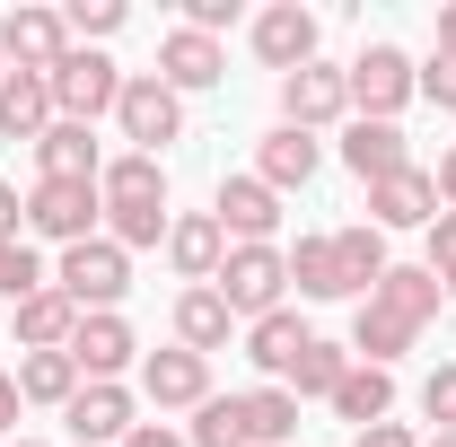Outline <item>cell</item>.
I'll use <instances>...</instances> for the list:
<instances>
[{
    "label": "cell",
    "mask_w": 456,
    "mask_h": 447,
    "mask_svg": "<svg viewBox=\"0 0 456 447\" xmlns=\"http://www.w3.org/2000/svg\"><path fill=\"white\" fill-rule=\"evenodd\" d=\"M97 193H106V228H114L123 255H132V246H167V167H159V158H141V150L106 158Z\"/></svg>",
    "instance_id": "1"
},
{
    "label": "cell",
    "mask_w": 456,
    "mask_h": 447,
    "mask_svg": "<svg viewBox=\"0 0 456 447\" xmlns=\"http://www.w3.org/2000/svg\"><path fill=\"white\" fill-rule=\"evenodd\" d=\"M53 289L79 307V316H114V298L132 289V255H123L114 237H79V246H61Z\"/></svg>",
    "instance_id": "2"
},
{
    "label": "cell",
    "mask_w": 456,
    "mask_h": 447,
    "mask_svg": "<svg viewBox=\"0 0 456 447\" xmlns=\"http://www.w3.org/2000/svg\"><path fill=\"white\" fill-rule=\"evenodd\" d=\"M114 123H123V141H132L141 158H159L167 141H184V97H175L159 70H132L123 97H114Z\"/></svg>",
    "instance_id": "3"
},
{
    "label": "cell",
    "mask_w": 456,
    "mask_h": 447,
    "mask_svg": "<svg viewBox=\"0 0 456 447\" xmlns=\"http://www.w3.org/2000/svg\"><path fill=\"white\" fill-rule=\"evenodd\" d=\"M228 298V316H281V289H289V255L281 246H228V264H220V280H211Z\"/></svg>",
    "instance_id": "4"
},
{
    "label": "cell",
    "mask_w": 456,
    "mask_h": 447,
    "mask_svg": "<svg viewBox=\"0 0 456 447\" xmlns=\"http://www.w3.org/2000/svg\"><path fill=\"white\" fill-rule=\"evenodd\" d=\"M114 97H123V70L97 45H70L53 61V114L61 123H97V114H114Z\"/></svg>",
    "instance_id": "5"
},
{
    "label": "cell",
    "mask_w": 456,
    "mask_h": 447,
    "mask_svg": "<svg viewBox=\"0 0 456 447\" xmlns=\"http://www.w3.org/2000/svg\"><path fill=\"white\" fill-rule=\"evenodd\" d=\"M342 88H351V106L369 114V123H395V114H403V97L421 88V70H412L395 45H369V53L342 70Z\"/></svg>",
    "instance_id": "6"
},
{
    "label": "cell",
    "mask_w": 456,
    "mask_h": 447,
    "mask_svg": "<svg viewBox=\"0 0 456 447\" xmlns=\"http://www.w3.org/2000/svg\"><path fill=\"white\" fill-rule=\"evenodd\" d=\"M97 220H106V193H97V184H45V175H36V193H27V228H36V237L79 246V237H97Z\"/></svg>",
    "instance_id": "7"
},
{
    "label": "cell",
    "mask_w": 456,
    "mask_h": 447,
    "mask_svg": "<svg viewBox=\"0 0 456 447\" xmlns=\"http://www.w3.org/2000/svg\"><path fill=\"white\" fill-rule=\"evenodd\" d=\"M61 53H70V18H61V9H9V18H0V61H9V70L53 79Z\"/></svg>",
    "instance_id": "8"
},
{
    "label": "cell",
    "mask_w": 456,
    "mask_h": 447,
    "mask_svg": "<svg viewBox=\"0 0 456 447\" xmlns=\"http://www.w3.org/2000/svg\"><path fill=\"white\" fill-rule=\"evenodd\" d=\"M334 114H351V88H342L334 61H307V70L281 79V123H289V132H325Z\"/></svg>",
    "instance_id": "9"
},
{
    "label": "cell",
    "mask_w": 456,
    "mask_h": 447,
    "mask_svg": "<svg viewBox=\"0 0 456 447\" xmlns=\"http://www.w3.org/2000/svg\"><path fill=\"white\" fill-rule=\"evenodd\" d=\"M211 220H220L237 246H273V228H281V193H273L264 175H228L220 202H211Z\"/></svg>",
    "instance_id": "10"
},
{
    "label": "cell",
    "mask_w": 456,
    "mask_h": 447,
    "mask_svg": "<svg viewBox=\"0 0 456 447\" xmlns=\"http://www.w3.org/2000/svg\"><path fill=\"white\" fill-rule=\"evenodd\" d=\"M255 53L273 61V70H307L316 61V9H298V0H273L264 18H255Z\"/></svg>",
    "instance_id": "11"
},
{
    "label": "cell",
    "mask_w": 456,
    "mask_h": 447,
    "mask_svg": "<svg viewBox=\"0 0 456 447\" xmlns=\"http://www.w3.org/2000/svg\"><path fill=\"white\" fill-rule=\"evenodd\" d=\"M167 264L193 289H211L220 280V264H228V228L211 220V211H184V220H167Z\"/></svg>",
    "instance_id": "12"
},
{
    "label": "cell",
    "mask_w": 456,
    "mask_h": 447,
    "mask_svg": "<svg viewBox=\"0 0 456 447\" xmlns=\"http://www.w3.org/2000/svg\"><path fill=\"white\" fill-rule=\"evenodd\" d=\"M36 167H45V184H97V175H106L97 123H53V132L36 141Z\"/></svg>",
    "instance_id": "13"
},
{
    "label": "cell",
    "mask_w": 456,
    "mask_h": 447,
    "mask_svg": "<svg viewBox=\"0 0 456 447\" xmlns=\"http://www.w3.org/2000/svg\"><path fill=\"white\" fill-rule=\"evenodd\" d=\"M430 220H439V184H430L421 167L369 184V228H378V237H387V228H430Z\"/></svg>",
    "instance_id": "14"
},
{
    "label": "cell",
    "mask_w": 456,
    "mask_h": 447,
    "mask_svg": "<svg viewBox=\"0 0 456 447\" xmlns=\"http://www.w3.org/2000/svg\"><path fill=\"white\" fill-rule=\"evenodd\" d=\"M132 351H141V342H132L123 316H79V334H70V360H79L88 386H114V378L132 369Z\"/></svg>",
    "instance_id": "15"
},
{
    "label": "cell",
    "mask_w": 456,
    "mask_h": 447,
    "mask_svg": "<svg viewBox=\"0 0 456 447\" xmlns=\"http://www.w3.org/2000/svg\"><path fill=\"white\" fill-rule=\"evenodd\" d=\"M439 298H448V289H439V272H430V264H387V280L369 289V307H387V316H395V325H412V334L439 316Z\"/></svg>",
    "instance_id": "16"
},
{
    "label": "cell",
    "mask_w": 456,
    "mask_h": 447,
    "mask_svg": "<svg viewBox=\"0 0 456 447\" xmlns=\"http://www.w3.org/2000/svg\"><path fill=\"white\" fill-rule=\"evenodd\" d=\"M141 394H150V403H211V360L184 351V342H175V351H150V360H141Z\"/></svg>",
    "instance_id": "17"
},
{
    "label": "cell",
    "mask_w": 456,
    "mask_h": 447,
    "mask_svg": "<svg viewBox=\"0 0 456 447\" xmlns=\"http://www.w3.org/2000/svg\"><path fill=\"white\" fill-rule=\"evenodd\" d=\"M159 79H167L175 97H184V88H220V79H228L220 36H193V27H175L167 45H159Z\"/></svg>",
    "instance_id": "18"
},
{
    "label": "cell",
    "mask_w": 456,
    "mask_h": 447,
    "mask_svg": "<svg viewBox=\"0 0 456 447\" xmlns=\"http://www.w3.org/2000/svg\"><path fill=\"white\" fill-rule=\"evenodd\" d=\"M132 430H141V421H132V394L123 386H79L70 394V439L79 447H123Z\"/></svg>",
    "instance_id": "19"
},
{
    "label": "cell",
    "mask_w": 456,
    "mask_h": 447,
    "mask_svg": "<svg viewBox=\"0 0 456 447\" xmlns=\"http://www.w3.org/2000/svg\"><path fill=\"white\" fill-rule=\"evenodd\" d=\"M61 114H53V79H36V70H9L0 79V141H45Z\"/></svg>",
    "instance_id": "20"
},
{
    "label": "cell",
    "mask_w": 456,
    "mask_h": 447,
    "mask_svg": "<svg viewBox=\"0 0 456 447\" xmlns=\"http://www.w3.org/2000/svg\"><path fill=\"white\" fill-rule=\"evenodd\" d=\"M342 167L360 175V184H387V175H403V167H412V150H403V132H395V123H369V114H360V123L342 132Z\"/></svg>",
    "instance_id": "21"
},
{
    "label": "cell",
    "mask_w": 456,
    "mask_h": 447,
    "mask_svg": "<svg viewBox=\"0 0 456 447\" xmlns=\"http://www.w3.org/2000/svg\"><path fill=\"white\" fill-rule=\"evenodd\" d=\"M316 158H325V150H316V132H264V150H255V175H264V184H273V193H289V184H307V175H316Z\"/></svg>",
    "instance_id": "22"
},
{
    "label": "cell",
    "mask_w": 456,
    "mask_h": 447,
    "mask_svg": "<svg viewBox=\"0 0 456 447\" xmlns=\"http://www.w3.org/2000/svg\"><path fill=\"white\" fill-rule=\"evenodd\" d=\"M325 403H334L351 430H369V421H387V412H395V378H387V369H360V360H351V369H342V386L325 394Z\"/></svg>",
    "instance_id": "23"
},
{
    "label": "cell",
    "mask_w": 456,
    "mask_h": 447,
    "mask_svg": "<svg viewBox=\"0 0 456 447\" xmlns=\"http://www.w3.org/2000/svg\"><path fill=\"white\" fill-rule=\"evenodd\" d=\"M228 325H237V316H228L220 289H184V298H175V342H184V351H202V360L228 351Z\"/></svg>",
    "instance_id": "24"
},
{
    "label": "cell",
    "mask_w": 456,
    "mask_h": 447,
    "mask_svg": "<svg viewBox=\"0 0 456 447\" xmlns=\"http://www.w3.org/2000/svg\"><path fill=\"white\" fill-rule=\"evenodd\" d=\"M70 334H79V307L61 289H36L18 307V351H70Z\"/></svg>",
    "instance_id": "25"
},
{
    "label": "cell",
    "mask_w": 456,
    "mask_h": 447,
    "mask_svg": "<svg viewBox=\"0 0 456 447\" xmlns=\"http://www.w3.org/2000/svg\"><path fill=\"white\" fill-rule=\"evenodd\" d=\"M79 386H88V378H79L70 351H27V360H18V394H27V403H61V412H70Z\"/></svg>",
    "instance_id": "26"
},
{
    "label": "cell",
    "mask_w": 456,
    "mask_h": 447,
    "mask_svg": "<svg viewBox=\"0 0 456 447\" xmlns=\"http://www.w3.org/2000/svg\"><path fill=\"white\" fill-rule=\"evenodd\" d=\"M307 325H298V316H264V325H255V334H246V360H255V369H264V378H289V369H298V351H307Z\"/></svg>",
    "instance_id": "27"
},
{
    "label": "cell",
    "mask_w": 456,
    "mask_h": 447,
    "mask_svg": "<svg viewBox=\"0 0 456 447\" xmlns=\"http://www.w3.org/2000/svg\"><path fill=\"white\" fill-rule=\"evenodd\" d=\"M412 342H421L412 325H395L387 307H369V298H360V316H351V351H360V369H387V360H403Z\"/></svg>",
    "instance_id": "28"
},
{
    "label": "cell",
    "mask_w": 456,
    "mask_h": 447,
    "mask_svg": "<svg viewBox=\"0 0 456 447\" xmlns=\"http://www.w3.org/2000/svg\"><path fill=\"white\" fill-rule=\"evenodd\" d=\"M334 264H342V289H378L387 280V237L378 228H334Z\"/></svg>",
    "instance_id": "29"
},
{
    "label": "cell",
    "mask_w": 456,
    "mask_h": 447,
    "mask_svg": "<svg viewBox=\"0 0 456 447\" xmlns=\"http://www.w3.org/2000/svg\"><path fill=\"white\" fill-rule=\"evenodd\" d=\"M289 289L298 298H351L342 289V264H334V237H298L289 246Z\"/></svg>",
    "instance_id": "30"
},
{
    "label": "cell",
    "mask_w": 456,
    "mask_h": 447,
    "mask_svg": "<svg viewBox=\"0 0 456 447\" xmlns=\"http://www.w3.org/2000/svg\"><path fill=\"white\" fill-rule=\"evenodd\" d=\"M193 447H255V430H246V394L193 403Z\"/></svg>",
    "instance_id": "31"
},
{
    "label": "cell",
    "mask_w": 456,
    "mask_h": 447,
    "mask_svg": "<svg viewBox=\"0 0 456 447\" xmlns=\"http://www.w3.org/2000/svg\"><path fill=\"white\" fill-rule=\"evenodd\" d=\"M342 369H351V342H307V351H298V369H289V394H334L342 386Z\"/></svg>",
    "instance_id": "32"
},
{
    "label": "cell",
    "mask_w": 456,
    "mask_h": 447,
    "mask_svg": "<svg viewBox=\"0 0 456 447\" xmlns=\"http://www.w3.org/2000/svg\"><path fill=\"white\" fill-rule=\"evenodd\" d=\"M246 430H255V447H281L289 430H298V394L289 386H255L246 394Z\"/></svg>",
    "instance_id": "33"
},
{
    "label": "cell",
    "mask_w": 456,
    "mask_h": 447,
    "mask_svg": "<svg viewBox=\"0 0 456 447\" xmlns=\"http://www.w3.org/2000/svg\"><path fill=\"white\" fill-rule=\"evenodd\" d=\"M36 289H53V272H45V255H36L27 237H9V246H0V298H9V307H27Z\"/></svg>",
    "instance_id": "34"
},
{
    "label": "cell",
    "mask_w": 456,
    "mask_h": 447,
    "mask_svg": "<svg viewBox=\"0 0 456 447\" xmlns=\"http://www.w3.org/2000/svg\"><path fill=\"white\" fill-rule=\"evenodd\" d=\"M61 18H70V45H106L114 27H123V0H70Z\"/></svg>",
    "instance_id": "35"
},
{
    "label": "cell",
    "mask_w": 456,
    "mask_h": 447,
    "mask_svg": "<svg viewBox=\"0 0 456 447\" xmlns=\"http://www.w3.org/2000/svg\"><path fill=\"white\" fill-rule=\"evenodd\" d=\"M421 412H430L439 430H456V360H448V369H430V386H421Z\"/></svg>",
    "instance_id": "36"
},
{
    "label": "cell",
    "mask_w": 456,
    "mask_h": 447,
    "mask_svg": "<svg viewBox=\"0 0 456 447\" xmlns=\"http://www.w3.org/2000/svg\"><path fill=\"white\" fill-rule=\"evenodd\" d=\"M430 272H439V289L456 280V211H439V220H430Z\"/></svg>",
    "instance_id": "37"
},
{
    "label": "cell",
    "mask_w": 456,
    "mask_h": 447,
    "mask_svg": "<svg viewBox=\"0 0 456 447\" xmlns=\"http://www.w3.org/2000/svg\"><path fill=\"white\" fill-rule=\"evenodd\" d=\"M421 97L456 114V53H430V70H421Z\"/></svg>",
    "instance_id": "38"
},
{
    "label": "cell",
    "mask_w": 456,
    "mask_h": 447,
    "mask_svg": "<svg viewBox=\"0 0 456 447\" xmlns=\"http://www.w3.org/2000/svg\"><path fill=\"white\" fill-rule=\"evenodd\" d=\"M351 447H421L403 421H369V430H351Z\"/></svg>",
    "instance_id": "39"
},
{
    "label": "cell",
    "mask_w": 456,
    "mask_h": 447,
    "mask_svg": "<svg viewBox=\"0 0 456 447\" xmlns=\"http://www.w3.org/2000/svg\"><path fill=\"white\" fill-rule=\"evenodd\" d=\"M123 447H193V439H175L167 421H141V430H132V439H123Z\"/></svg>",
    "instance_id": "40"
},
{
    "label": "cell",
    "mask_w": 456,
    "mask_h": 447,
    "mask_svg": "<svg viewBox=\"0 0 456 447\" xmlns=\"http://www.w3.org/2000/svg\"><path fill=\"white\" fill-rule=\"evenodd\" d=\"M18 403H27V394H18V378H9V369H0V439L18 430Z\"/></svg>",
    "instance_id": "41"
},
{
    "label": "cell",
    "mask_w": 456,
    "mask_h": 447,
    "mask_svg": "<svg viewBox=\"0 0 456 447\" xmlns=\"http://www.w3.org/2000/svg\"><path fill=\"white\" fill-rule=\"evenodd\" d=\"M18 220H27V202H18V193H9V184H0V246H9V237H18Z\"/></svg>",
    "instance_id": "42"
},
{
    "label": "cell",
    "mask_w": 456,
    "mask_h": 447,
    "mask_svg": "<svg viewBox=\"0 0 456 447\" xmlns=\"http://www.w3.org/2000/svg\"><path fill=\"white\" fill-rule=\"evenodd\" d=\"M430 184H439V202H448V211H456V150H448V158H439V175H430Z\"/></svg>",
    "instance_id": "43"
},
{
    "label": "cell",
    "mask_w": 456,
    "mask_h": 447,
    "mask_svg": "<svg viewBox=\"0 0 456 447\" xmlns=\"http://www.w3.org/2000/svg\"><path fill=\"white\" fill-rule=\"evenodd\" d=\"M439 53H456V0L439 9Z\"/></svg>",
    "instance_id": "44"
},
{
    "label": "cell",
    "mask_w": 456,
    "mask_h": 447,
    "mask_svg": "<svg viewBox=\"0 0 456 447\" xmlns=\"http://www.w3.org/2000/svg\"><path fill=\"white\" fill-rule=\"evenodd\" d=\"M421 447H456V430H430V439H421Z\"/></svg>",
    "instance_id": "45"
},
{
    "label": "cell",
    "mask_w": 456,
    "mask_h": 447,
    "mask_svg": "<svg viewBox=\"0 0 456 447\" xmlns=\"http://www.w3.org/2000/svg\"><path fill=\"white\" fill-rule=\"evenodd\" d=\"M9 447H36V439H9Z\"/></svg>",
    "instance_id": "46"
},
{
    "label": "cell",
    "mask_w": 456,
    "mask_h": 447,
    "mask_svg": "<svg viewBox=\"0 0 456 447\" xmlns=\"http://www.w3.org/2000/svg\"><path fill=\"white\" fill-rule=\"evenodd\" d=\"M0 79H9V61H0Z\"/></svg>",
    "instance_id": "47"
},
{
    "label": "cell",
    "mask_w": 456,
    "mask_h": 447,
    "mask_svg": "<svg viewBox=\"0 0 456 447\" xmlns=\"http://www.w3.org/2000/svg\"><path fill=\"white\" fill-rule=\"evenodd\" d=\"M448 298H456V280H448Z\"/></svg>",
    "instance_id": "48"
}]
</instances>
